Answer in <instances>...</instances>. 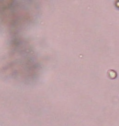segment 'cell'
Returning <instances> with one entry per match:
<instances>
[{
    "mask_svg": "<svg viewBox=\"0 0 119 126\" xmlns=\"http://www.w3.org/2000/svg\"><path fill=\"white\" fill-rule=\"evenodd\" d=\"M109 75L111 79H115L117 76V73L116 71L113 70H110L109 71Z\"/></svg>",
    "mask_w": 119,
    "mask_h": 126,
    "instance_id": "obj_1",
    "label": "cell"
},
{
    "mask_svg": "<svg viewBox=\"0 0 119 126\" xmlns=\"http://www.w3.org/2000/svg\"><path fill=\"white\" fill-rule=\"evenodd\" d=\"M116 6L119 8V0L117 2V3H116Z\"/></svg>",
    "mask_w": 119,
    "mask_h": 126,
    "instance_id": "obj_2",
    "label": "cell"
}]
</instances>
